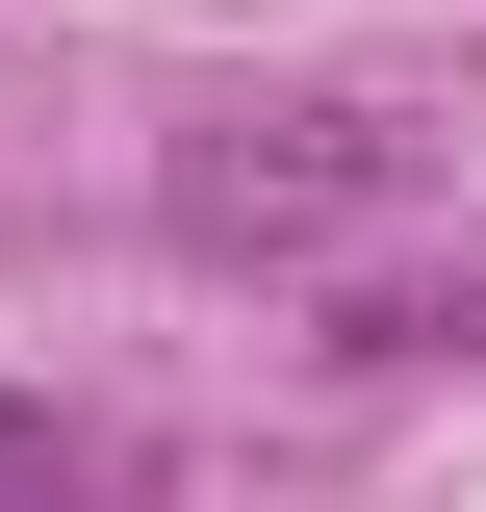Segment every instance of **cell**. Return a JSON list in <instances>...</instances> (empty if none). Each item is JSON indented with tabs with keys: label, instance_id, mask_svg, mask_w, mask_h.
Masks as SVG:
<instances>
[{
	"label": "cell",
	"instance_id": "2",
	"mask_svg": "<svg viewBox=\"0 0 486 512\" xmlns=\"http://www.w3.org/2000/svg\"><path fill=\"white\" fill-rule=\"evenodd\" d=\"M128 487H154L128 436H77V410H26V384H0V512H128Z\"/></svg>",
	"mask_w": 486,
	"mask_h": 512
},
{
	"label": "cell",
	"instance_id": "1",
	"mask_svg": "<svg viewBox=\"0 0 486 512\" xmlns=\"http://www.w3.org/2000/svg\"><path fill=\"white\" fill-rule=\"evenodd\" d=\"M384 205H410V128L384 103H231L180 180H154V231L180 256H333V231H384Z\"/></svg>",
	"mask_w": 486,
	"mask_h": 512
}]
</instances>
